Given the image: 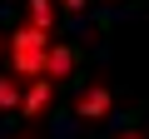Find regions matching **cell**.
<instances>
[{"mask_svg":"<svg viewBox=\"0 0 149 139\" xmlns=\"http://www.w3.org/2000/svg\"><path fill=\"white\" fill-rule=\"evenodd\" d=\"M0 60H5V40H0Z\"/></svg>","mask_w":149,"mask_h":139,"instance_id":"obj_11","label":"cell"},{"mask_svg":"<svg viewBox=\"0 0 149 139\" xmlns=\"http://www.w3.org/2000/svg\"><path fill=\"white\" fill-rule=\"evenodd\" d=\"M10 75L15 80H40L45 75V50H10Z\"/></svg>","mask_w":149,"mask_h":139,"instance_id":"obj_4","label":"cell"},{"mask_svg":"<svg viewBox=\"0 0 149 139\" xmlns=\"http://www.w3.org/2000/svg\"><path fill=\"white\" fill-rule=\"evenodd\" d=\"M55 5H60V10H70V15H85V5H90V0H55Z\"/></svg>","mask_w":149,"mask_h":139,"instance_id":"obj_8","label":"cell"},{"mask_svg":"<svg viewBox=\"0 0 149 139\" xmlns=\"http://www.w3.org/2000/svg\"><path fill=\"white\" fill-rule=\"evenodd\" d=\"M15 139H35V134H15Z\"/></svg>","mask_w":149,"mask_h":139,"instance_id":"obj_12","label":"cell"},{"mask_svg":"<svg viewBox=\"0 0 149 139\" xmlns=\"http://www.w3.org/2000/svg\"><path fill=\"white\" fill-rule=\"evenodd\" d=\"M50 109H55V85L40 75V80H30V85L20 90V114H25V119H45Z\"/></svg>","mask_w":149,"mask_h":139,"instance_id":"obj_2","label":"cell"},{"mask_svg":"<svg viewBox=\"0 0 149 139\" xmlns=\"http://www.w3.org/2000/svg\"><path fill=\"white\" fill-rule=\"evenodd\" d=\"M25 20H30L35 30L55 35V25H60V5H55V0H30V5H25Z\"/></svg>","mask_w":149,"mask_h":139,"instance_id":"obj_5","label":"cell"},{"mask_svg":"<svg viewBox=\"0 0 149 139\" xmlns=\"http://www.w3.org/2000/svg\"><path fill=\"white\" fill-rule=\"evenodd\" d=\"M10 50H50V35L35 30V25H20V30L10 35Z\"/></svg>","mask_w":149,"mask_h":139,"instance_id":"obj_6","label":"cell"},{"mask_svg":"<svg viewBox=\"0 0 149 139\" xmlns=\"http://www.w3.org/2000/svg\"><path fill=\"white\" fill-rule=\"evenodd\" d=\"M74 60H80L74 45H50V50H45V80H50V85L70 80V75H74Z\"/></svg>","mask_w":149,"mask_h":139,"instance_id":"obj_3","label":"cell"},{"mask_svg":"<svg viewBox=\"0 0 149 139\" xmlns=\"http://www.w3.org/2000/svg\"><path fill=\"white\" fill-rule=\"evenodd\" d=\"M109 5H129V0H109Z\"/></svg>","mask_w":149,"mask_h":139,"instance_id":"obj_10","label":"cell"},{"mask_svg":"<svg viewBox=\"0 0 149 139\" xmlns=\"http://www.w3.org/2000/svg\"><path fill=\"white\" fill-rule=\"evenodd\" d=\"M114 139H144V129H139V124H129V129H124V134H114Z\"/></svg>","mask_w":149,"mask_h":139,"instance_id":"obj_9","label":"cell"},{"mask_svg":"<svg viewBox=\"0 0 149 139\" xmlns=\"http://www.w3.org/2000/svg\"><path fill=\"white\" fill-rule=\"evenodd\" d=\"M20 90H25V85L5 70V75H0V109H20Z\"/></svg>","mask_w":149,"mask_h":139,"instance_id":"obj_7","label":"cell"},{"mask_svg":"<svg viewBox=\"0 0 149 139\" xmlns=\"http://www.w3.org/2000/svg\"><path fill=\"white\" fill-rule=\"evenodd\" d=\"M109 114H114V90H109L104 80H90V85L80 90V99H74V119L100 124V119H109Z\"/></svg>","mask_w":149,"mask_h":139,"instance_id":"obj_1","label":"cell"}]
</instances>
